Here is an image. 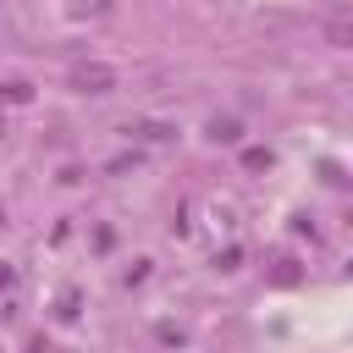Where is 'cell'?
Listing matches in <instances>:
<instances>
[{
	"mask_svg": "<svg viewBox=\"0 0 353 353\" xmlns=\"http://www.w3.org/2000/svg\"><path fill=\"white\" fill-rule=\"evenodd\" d=\"M72 88H77V94H110V88H116V72H110V66H77V72H72Z\"/></svg>",
	"mask_w": 353,
	"mask_h": 353,
	"instance_id": "obj_1",
	"label": "cell"
},
{
	"mask_svg": "<svg viewBox=\"0 0 353 353\" xmlns=\"http://www.w3.org/2000/svg\"><path fill=\"white\" fill-rule=\"evenodd\" d=\"M210 138H215V143H237V138H243V127H237V121H215V127H210Z\"/></svg>",
	"mask_w": 353,
	"mask_h": 353,
	"instance_id": "obj_2",
	"label": "cell"
},
{
	"mask_svg": "<svg viewBox=\"0 0 353 353\" xmlns=\"http://www.w3.org/2000/svg\"><path fill=\"white\" fill-rule=\"evenodd\" d=\"M325 39H336V44L353 50V28H347V22H325Z\"/></svg>",
	"mask_w": 353,
	"mask_h": 353,
	"instance_id": "obj_3",
	"label": "cell"
}]
</instances>
